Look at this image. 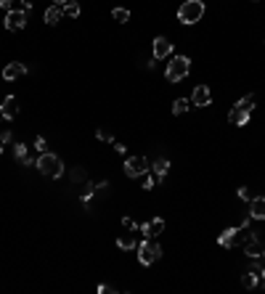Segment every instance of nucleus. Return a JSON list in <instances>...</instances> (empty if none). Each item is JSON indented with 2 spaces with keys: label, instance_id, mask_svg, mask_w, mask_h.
Wrapping results in <instances>:
<instances>
[{
  "label": "nucleus",
  "instance_id": "nucleus-3",
  "mask_svg": "<svg viewBox=\"0 0 265 294\" xmlns=\"http://www.w3.org/2000/svg\"><path fill=\"white\" fill-rule=\"evenodd\" d=\"M188 72H191V61L186 59V56H175V59H170V64H167L165 77L170 82H180V80L188 77Z\"/></svg>",
  "mask_w": 265,
  "mask_h": 294
},
{
  "label": "nucleus",
  "instance_id": "nucleus-23",
  "mask_svg": "<svg viewBox=\"0 0 265 294\" xmlns=\"http://www.w3.org/2000/svg\"><path fill=\"white\" fill-rule=\"evenodd\" d=\"M255 101H257V95H255V93H249V95H244L241 101H236V106H239V109L252 111V109H255Z\"/></svg>",
  "mask_w": 265,
  "mask_h": 294
},
{
  "label": "nucleus",
  "instance_id": "nucleus-18",
  "mask_svg": "<svg viewBox=\"0 0 265 294\" xmlns=\"http://www.w3.org/2000/svg\"><path fill=\"white\" fill-rule=\"evenodd\" d=\"M14 154H16V159H19L21 165H27V167L32 165V156H30V149H27V143H16V146H14Z\"/></svg>",
  "mask_w": 265,
  "mask_h": 294
},
{
  "label": "nucleus",
  "instance_id": "nucleus-19",
  "mask_svg": "<svg viewBox=\"0 0 265 294\" xmlns=\"http://www.w3.org/2000/svg\"><path fill=\"white\" fill-rule=\"evenodd\" d=\"M244 252L247 257H260V254H265V244H260V239H255L249 244H244Z\"/></svg>",
  "mask_w": 265,
  "mask_h": 294
},
{
  "label": "nucleus",
  "instance_id": "nucleus-6",
  "mask_svg": "<svg viewBox=\"0 0 265 294\" xmlns=\"http://www.w3.org/2000/svg\"><path fill=\"white\" fill-rule=\"evenodd\" d=\"M27 21H30V11L21 8V11H14L11 8L8 14H5V30L8 32H19L27 27Z\"/></svg>",
  "mask_w": 265,
  "mask_h": 294
},
{
  "label": "nucleus",
  "instance_id": "nucleus-42",
  "mask_svg": "<svg viewBox=\"0 0 265 294\" xmlns=\"http://www.w3.org/2000/svg\"><path fill=\"white\" fill-rule=\"evenodd\" d=\"M0 122H3V114H0Z\"/></svg>",
  "mask_w": 265,
  "mask_h": 294
},
{
  "label": "nucleus",
  "instance_id": "nucleus-7",
  "mask_svg": "<svg viewBox=\"0 0 265 294\" xmlns=\"http://www.w3.org/2000/svg\"><path fill=\"white\" fill-rule=\"evenodd\" d=\"M162 231H165V220H162V217H151L149 223L140 225V233H143V239H156Z\"/></svg>",
  "mask_w": 265,
  "mask_h": 294
},
{
  "label": "nucleus",
  "instance_id": "nucleus-36",
  "mask_svg": "<svg viewBox=\"0 0 265 294\" xmlns=\"http://www.w3.org/2000/svg\"><path fill=\"white\" fill-rule=\"evenodd\" d=\"M19 3H21V5H24V8H27V11H30V8H32V5H35V0H19Z\"/></svg>",
  "mask_w": 265,
  "mask_h": 294
},
{
  "label": "nucleus",
  "instance_id": "nucleus-41",
  "mask_svg": "<svg viewBox=\"0 0 265 294\" xmlns=\"http://www.w3.org/2000/svg\"><path fill=\"white\" fill-rule=\"evenodd\" d=\"M252 3H260V0H252Z\"/></svg>",
  "mask_w": 265,
  "mask_h": 294
},
{
  "label": "nucleus",
  "instance_id": "nucleus-38",
  "mask_svg": "<svg viewBox=\"0 0 265 294\" xmlns=\"http://www.w3.org/2000/svg\"><path fill=\"white\" fill-rule=\"evenodd\" d=\"M53 3H56V5H64V3H66V0H53Z\"/></svg>",
  "mask_w": 265,
  "mask_h": 294
},
{
  "label": "nucleus",
  "instance_id": "nucleus-32",
  "mask_svg": "<svg viewBox=\"0 0 265 294\" xmlns=\"http://www.w3.org/2000/svg\"><path fill=\"white\" fill-rule=\"evenodd\" d=\"M95 191H98V194H106V191H109V180H101V183L95 186Z\"/></svg>",
  "mask_w": 265,
  "mask_h": 294
},
{
  "label": "nucleus",
  "instance_id": "nucleus-8",
  "mask_svg": "<svg viewBox=\"0 0 265 294\" xmlns=\"http://www.w3.org/2000/svg\"><path fill=\"white\" fill-rule=\"evenodd\" d=\"M212 101V90L207 88V85H196L194 93H191V104L194 106H210Z\"/></svg>",
  "mask_w": 265,
  "mask_h": 294
},
{
  "label": "nucleus",
  "instance_id": "nucleus-9",
  "mask_svg": "<svg viewBox=\"0 0 265 294\" xmlns=\"http://www.w3.org/2000/svg\"><path fill=\"white\" fill-rule=\"evenodd\" d=\"M24 75H27V64H21V61L5 64V69H3V80L5 82H14V80H19V77H24Z\"/></svg>",
  "mask_w": 265,
  "mask_h": 294
},
{
  "label": "nucleus",
  "instance_id": "nucleus-22",
  "mask_svg": "<svg viewBox=\"0 0 265 294\" xmlns=\"http://www.w3.org/2000/svg\"><path fill=\"white\" fill-rule=\"evenodd\" d=\"M61 8H64V14L69 16V19H77V16H80V5H77L75 0H66V3L61 5Z\"/></svg>",
  "mask_w": 265,
  "mask_h": 294
},
{
  "label": "nucleus",
  "instance_id": "nucleus-2",
  "mask_svg": "<svg viewBox=\"0 0 265 294\" xmlns=\"http://www.w3.org/2000/svg\"><path fill=\"white\" fill-rule=\"evenodd\" d=\"M204 16V3L202 0H186L178 8V21L180 24H196Z\"/></svg>",
  "mask_w": 265,
  "mask_h": 294
},
{
  "label": "nucleus",
  "instance_id": "nucleus-24",
  "mask_svg": "<svg viewBox=\"0 0 265 294\" xmlns=\"http://www.w3.org/2000/svg\"><path fill=\"white\" fill-rule=\"evenodd\" d=\"M188 109H191V101L188 98H178L175 104H172V114H186Z\"/></svg>",
  "mask_w": 265,
  "mask_h": 294
},
{
  "label": "nucleus",
  "instance_id": "nucleus-28",
  "mask_svg": "<svg viewBox=\"0 0 265 294\" xmlns=\"http://www.w3.org/2000/svg\"><path fill=\"white\" fill-rule=\"evenodd\" d=\"M95 138H98V140H104V143H111V140H114V135H111L106 127H101L98 133H95Z\"/></svg>",
  "mask_w": 265,
  "mask_h": 294
},
{
  "label": "nucleus",
  "instance_id": "nucleus-29",
  "mask_svg": "<svg viewBox=\"0 0 265 294\" xmlns=\"http://www.w3.org/2000/svg\"><path fill=\"white\" fill-rule=\"evenodd\" d=\"M35 149L40 151V154H45V151H48V140H45L43 135H37V138H35Z\"/></svg>",
  "mask_w": 265,
  "mask_h": 294
},
{
  "label": "nucleus",
  "instance_id": "nucleus-30",
  "mask_svg": "<svg viewBox=\"0 0 265 294\" xmlns=\"http://www.w3.org/2000/svg\"><path fill=\"white\" fill-rule=\"evenodd\" d=\"M122 228H127V231H138V223H135L133 217H122Z\"/></svg>",
  "mask_w": 265,
  "mask_h": 294
},
{
  "label": "nucleus",
  "instance_id": "nucleus-13",
  "mask_svg": "<svg viewBox=\"0 0 265 294\" xmlns=\"http://www.w3.org/2000/svg\"><path fill=\"white\" fill-rule=\"evenodd\" d=\"M117 247H120V249H138V239H135V231H127V228H125V233L117 236Z\"/></svg>",
  "mask_w": 265,
  "mask_h": 294
},
{
  "label": "nucleus",
  "instance_id": "nucleus-27",
  "mask_svg": "<svg viewBox=\"0 0 265 294\" xmlns=\"http://www.w3.org/2000/svg\"><path fill=\"white\" fill-rule=\"evenodd\" d=\"M72 183H85V170H82V167L72 170Z\"/></svg>",
  "mask_w": 265,
  "mask_h": 294
},
{
  "label": "nucleus",
  "instance_id": "nucleus-16",
  "mask_svg": "<svg viewBox=\"0 0 265 294\" xmlns=\"http://www.w3.org/2000/svg\"><path fill=\"white\" fill-rule=\"evenodd\" d=\"M167 170H170V159H165V156H159V159H154V165H151V172L159 178V183L165 180V175H167Z\"/></svg>",
  "mask_w": 265,
  "mask_h": 294
},
{
  "label": "nucleus",
  "instance_id": "nucleus-34",
  "mask_svg": "<svg viewBox=\"0 0 265 294\" xmlns=\"http://www.w3.org/2000/svg\"><path fill=\"white\" fill-rule=\"evenodd\" d=\"M98 292H101V294H109V292H117V289H114V286H109V284H101Z\"/></svg>",
  "mask_w": 265,
  "mask_h": 294
},
{
  "label": "nucleus",
  "instance_id": "nucleus-33",
  "mask_svg": "<svg viewBox=\"0 0 265 294\" xmlns=\"http://www.w3.org/2000/svg\"><path fill=\"white\" fill-rule=\"evenodd\" d=\"M0 140H3V143H11V140H14V135H11V130H5V133H0Z\"/></svg>",
  "mask_w": 265,
  "mask_h": 294
},
{
  "label": "nucleus",
  "instance_id": "nucleus-17",
  "mask_svg": "<svg viewBox=\"0 0 265 294\" xmlns=\"http://www.w3.org/2000/svg\"><path fill=\"white\" fill-rule=\"evenodd\" d=\"M61 16H64V8H61V5H56V3H53V5H48V8H45V21H48L50 27L59 24Z\"/></svg>",
  "mask_w": 265,
  "mask_h": 294
},
{
  "label": "nucleus",
  "instance_id": "nucleus-35",
  "mask_svg": "<svg viewBox=\"0 0 265 294\" xmlns=\"http://www.w3.org/2000/svg\"><path fill=\"white\" fill-rule=\"evenodd\" d=\"M11 5H14V0H0V8H5V11H11Z\"/></svg>",
  "mask_w": 265,
  "mask_h": 294
},
{
  "label": "nucleus",
  "instance_id": "nucleus-1",
  "mask_svg": "<svg viewBox=\"0 0 265 294\" xmlns=\"http://www.w3.org/2000/svg\"><path fill=\"white\" fill-rule=\"evenodd\" d=\"M37 170H40V175H45V178H61L64 175V162L59 159L56 154H50V151H45V154L37 156Z\"/></svg>",
  "mask_w": 265,
  "mask_h": 294
},
{
  "label": "nucleus",
  "instance_id": "nucleus-25",
  "mask_svg": "<svg viewBox=\"0 0 265 294\" xmlns=\"http://www.w3.org/2000/svg\"><path fill=\"white\" fill-rule=\"evenodd\" d=\"M154 183H159V178H156V175L151 172V170H149L146 175H140V186H143L146 191H149V188H154Z\"/></svg>",
  "mask_w": 265,
  "mask_h": 294
},
{
  "label": "nucleus",
  "instance_id": "nucleus-11",
  "mask_svg": "<svg viewBox=\"0 0 265 294\" xmlns=\"http://www.w3.org/2000/svg\"><path fill=\"white\" fill-rule=\"evenodd\" d=\"M154 59H167V56L172 53V43L167 40V37H154Z\"/></svg>",
  "mask_w": 265,
  "mask_h": 294
},
{
  "label": "nucleus",
  "instance_id": "nucleus-5",
  "mask_svg": "<svg viewBox=\"0 0 265 294\" xmlns=\"http://www.w3.org/2000/svg\"><path fill=\"white\" fill-rule=\"evenodd\" d=\"M151 170L149 159L146 156H127L125 159V175L127 178H140V175H146Z\"/></svg>",
  "mask_w": 265,
  "mask_h": 294
},
{
  "label": "nucleus",
  "instance_id": "nucleus-15",
  "mask_svg": "<svg viewBox=\"0 0 265 294\" xmlns=\"http://www.w3.org/2000/svg\"><path fill=\"white\" fill-rule=\"evenodd\" d=\"M236 236H239V228H225L220 236H218V244L223 247V249H231V247L236 244Z\"/></svg>",
  "mask_w": 265,
  "mask_h": 294
},
{
  "label": "nucleus",
  "instance_id": "nucleus-31",
  "mask_svg": "<svg viewBox=\"0 0 265 294\" xmlns=\"http://www.w3.org/2000/svg\"><path fill=\"white\" fill-rule=\"evenodd\" d=\"M239 199H247V201H252V199H255V194H252L249 188H239Z\"/></svg>",
  "mask_w": 265,
  "mask_h": 294
},
{
  "label": "nucleus",
  "instance_id": "nucleus-12",
  "mask_svg": "<svg viewBox=\"0 0 265 294\" xmlns=\"http://www.w3.org/2000/svg\"><path fill=\"white\" fill-rule=\"evenodd\" d=\"M249 114L252 111H247V109H239V106H234V109L228 111V122L234 127H241V125H247L249 122Z\"/></svg>",
  "mask_w": 265,
  "mask_h": 294
},
{
  "label": "nucleus",
  "instance_id": "nucleus-20",
  "mask_svg": "<svg viewBox=\"0 0 265 294\" xmlns=\"http://www.w3.org/2000/svg\"><path fill=\"white\" fill-rule=\"evenodd\" d=\"M257 284H260V276L252 273V270H247V273L241 276V286H244V289H255Z\"/></svg>",
  "mask_w": 265,
  "mask_h": 294
},
{
  "label": "nucleus",
  "instance_id": "nucleus-40",
  "mask_svg": "<svg viewBox=\"0 0 265 294\" xmlns=\"http://www.w3.org/2000/svg\"><path fill=\"white\" fill-rule=\"evenodd\" d=\"M260 281H263V286H265V273H263V276H260Z\"/></svg>",
  "mask_w": 265,
  "mask_h": 294
},
{
  "label": "nucleus",
  "instance_id": "nucleus-4",
  "mask_svg": "<svg viewBox=\"0 0 265 294\" xmlns=\"http://www.w3.org/2000/svg\"><path fill=\"white\" fill-rule=\"evenodd\" d=\"M159 257H162V247L156 244L154 239H143V241L138 244V260H140L143 265H154Z\"/></svg>",
  "mask_w": 265,
  "mask_h": 294
},
{
  "label": "nucleus",
  "instance_id": "nucleus-14",
  "mask_svg": "<svg viewBox=\"0 0 265 294\" xmlns=\"http://www.w3.org/2000/svg\"><path fill=\"white\" fill-rule=\"evenodd\" d=\"M249 217L252 220H265V196H255L249 201Z\"/></svg>",
  "mask_w": 265,
  "mask_h": 294
},
{
  "label": "nucleus",
  "instance_id": "nucleus-37",
  "mask_svg": "<svg viewBox=\"0 0 265 294\" xmlns=\"http://www.w3.org/2000/svg\"><path fill=\"white\" fill-rule=\"evenodd\" d=\"M114 151H117V154H125L127 149H125V146H122V143H114Z\"/></svg>",
  "mask_w": 265,
  "mask_h": 294
},
{
  "label": "nucleus",
  "instance_id": "nucleus-10",
  "mask_svg": "<svg viewBox=\"0 0 265 294\" xmlns=\"http://www.w3.org/2000/svg\"><path fill=\"white\" fill-rule=\"evenodd\" d=\"M0 114H3V120H16V114H19V101H16V95H5L3 106H0Z\"/></svg>",
  "mask_w": 265,
  "mask_h": 294
},
{
  "label": "nucleus",
  "instance_id": "nucleus-26",
  "mask_svg": "<svg viewBox=\"0 0 265 294\" xmlns=\"http://www.w3.org/2000/svg\"><path fill=\"white\" fill-rule=\"evenodd\" d=\"M111 16H114V21H120V24H127V21H130V11L127 8H114Z\"/></svg>",
  "mask_w": 265,
  "mask_h": 294
},
{
  "label": "nucleus",
  "instance_id": "nucleus-21",
  "mask_svg": "<svg viewBox=\"0 0 265 294\" xmlns=\"http://www.w3.org/2000/svg\"><path fill=\"white\" fill-rule=\"evenodd\" d=\"M252 263H249V270L252 273H257V276H263L265 273V254H260V257H249Z\"/></svg>",
  "mask_w": 265,
  "mask_h": 294
},
{
  "label": "nucleus",
  "instance_id": "nucleus-39",
  "mask_svg": "<svg viewBox=\"0 0 265 294\" xmlns=\"http://www.w3.org/2000/svg\"><path fill=\"white\" fill-rule=\"evenodd\" d=\"M3 146H5V143H3V140H0V154H3Z\"/></svg>",
  "mask_w": 265,
  "mask_h": 294
}]
</instances>
